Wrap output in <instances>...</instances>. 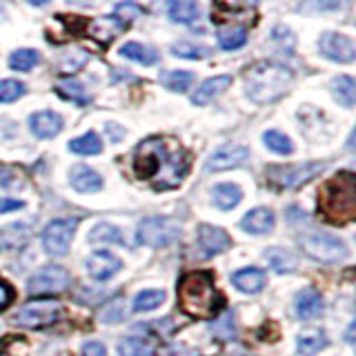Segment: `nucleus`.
<instances>
[{
  "label": "nucleus",
  "mask_w": 356,
  "mask_h": 356,
  "mask_svg": "<svg viewBox=\"0 0 356 356\" xmlns=\"http://www.w3.org/2000/svg\"><path fill=\"white\" fill-rule=\"evenodd\" d=\"M29 127L38 138H54L63 131V118L56 111H36L29 118Z\"/></svg>",
  "instance_id": "15"
},
{
  "label": "nucleus",
  "mask_w": 356,
  "mask_h": 356,
  "mask_svg": "<svg viewBox=\"0 0 356 356\" xmlns=\"http://www.w3.org/2000/svg\"><path fill=\"white\" fill-rule=\"evenodd\" d=\"M72 283L70 272L60 265H47L38 274L29 278V294L42 296V294H60Z\"/></svg>",
  "instance_id": "9"
},
{
  "label": "nucleus",
  "mask_w": 356,
  "mask_h": 356,
  "mask_svg": "<svg viewBox=\"0 0 356 356\" xmlns=\"http://www.w3.org/2000/svg\"><path fill=\"white\" fill-rule=\"evenodd\" d=\"M11 183H14V172L7 170L5 165H0V185L7 187V185H11Z\"/></svg>",
  "instance_id": "45"
},
{
  "label": "nucleus",
  "mask_w": 356,
  "mask_h": 356,
  "mask_svg": "<svg viewBox=\"0 0 356 356\" xmlns=\"http://www.w3.org/2000/svg\"><path fill=\"white\" fill-rule=\"evenodd\" d=\"M165 300L163 289H145L134 298V312H152Z\"/></svg>",
  "instance_id": "30"
},
{
  "label": "nucleus",
  "mask_w": 356,
  "mask_h": 356,
  "mask_svg": "<svg viewBox=\"0 0 356 356\" xmlns=\"http://www.w3.org/2000/svg\"><path fill=\"white\" fill-rule=\"evenodd\" d=\"M167 11H170V18L174 22H181V25H189V22H194L200 14L198 5L192 3V0H174V3H170V7H167Z\"/></svg>",
  "instance_id": "21"
},
{
  "label": "nucleus",
  "mask_w": 356,
  "mask_h": 356,
  "mask_svg": "<svg viewBox=\"0 0 356 356\" xmlns=\"http://www.w3.org/2000/svg\"><path fill=\"white\" fill-rule=\"evenodd\" d=\"M22 200H16V198H0V214H5V211H14V209H20Z\"/></svg>",
  "instance_id": "44"
},
{
  "label": "nucleus",
  "mask_w": 356,
  "mask_h": 356,
  "mask_svg": "<svg viewBox=\"0 0 356 356\" xmlns=\"http://www.w3.org/2000/svg\"><path fill=\"white\" fill-rule=\"evenodd\" d=\"M225 298L214 285L211 272H187L178 283V305L187 316L209 321L222 309Z\"/></svg>",
  "instance_id": "2"
},
{
  "label": "nucleus",
  "mask_w": 356,
  "mask_h": 356,
  "mask_svg": "<svg viewBox=\"0 0 356 356\" xmlns=\"http://www.w3.org/2000/svg\"><path fill=\"white\" fill-rule=\"evenodd\" d=\"M318 47H321V54L325 56V58L337 60V63H352L354 56H356L352 38L343 36V33H332V31L323 33Z\"/></svg>",
  "instance_id": "11"
},
{
  "label": "nucleus",
  "mask_w": 356,
  "mask_h": 356,
  "mask_svg": "<svg viewBox=\"0 0 356 356\" xmlns=\"http://www.w3.org/2000/svg\"><path fill=\"white\" fill-rule=\"evenodd\" d=\"M265 281L267 276L263 270H256V267H248V270H241L232 276V283L236 285V289H241V292L245 294H256L261 292V289L265 287Z\"/></svg>",
  "instance_id": "19"
},
{
  "label": "nucleus",
  "mask_w": 356,
  "mask_h": 356,
  "mask_svg": "<svg viewBox=\"0 0 356 356\" xmlns=\"http://www.w3.org/2000/svg\"><path fill=\"white\" fill-rule=\"evenodd\" d=\"M118 356H149V345L140 339H125L118 345Z\"/></svg>",
  "instance_id": "37"
},
{
  "label": "nucleus",
  "mask_w": 356,
  "mask_h": 356,
  "mask_svg": "<svg viewBox=\"0 0 356 356\" xmlns=\"http://www.w3.org/2000/svg\"><path fill=\"white\" fill-rule=\"evenodd\" d=\"M100 149H103V143H100L98 134L94 131H87L85 136L74 138L70 143V152L81 154V156H94V154H100Z\"/></svg>",
  "instance_id": "25"
},
{
  "label": "nucleus",
  "mask_w": 356,
  "mask_h": 356,
  "mask_svg": "<svg viewBox=\"0 0 356 356\" xmlns=\"http://www.w3.org/2000/svg\"><path fill=\"white\" fill-rule=\"evenodd\" d=\"M198 245L205 256H214V254L225 252L232 245V238L225 234V229H220V227L200 225L198 227Z\"/></svg>",
  "instance_id": "14"
},
{
  "label": "nucleus",
  "mask_w": 356,
  "mask_h": 356,
  "mask_svg": "<svg viewBox=\"0 0 356 356\" xmlns=\"http://www.w3.org/2000/svg\"><path fill=\"white\" fill-rule=\"evenodd\" d=\"M16 292L7 281H0V309H7L11 303H14Z\"/></svg>",
  "instance_id": "41"
},
{
  "label": "nucleus",
  "mask_w": 356,
  "mask_h": 356,
  "mask_svg": "<svg viewBox=\"0 0 356 356\" xmlns=\"http://www.w3.org/2000/svg\"><path fill=\"white\" fill-rule=\"evenodd\" d=\"M56 92H58L63 98L72 100V103L76 105H87L89 103V94L83 83L78 81H72V78H65V81H60L58 85H56Z\"/></svg>",
  "instance_id": "23"
},
{
  "label": "nucleus",
  "mask_w": 356,
  "mask_h": 356,
  "mask_svg": "<svg viewBox=\"0 0 356 356\" xmlns=\"http://www.w3.org/2000/svg\"><path fill=\"white\" fill-rule=\"evenodd\" d=\"M263 140H265V145L270 147L272 152H276V154H292V140H289L285 134H281V131H265L263 134Z\"/></svg>",
  "instance_id": "34"
},
{
  "label": "nucleus",
  "mask_w": 356,
  "mask_h": 356,
  "mask_svg": "<svg viewBox=\"0 0 356 356\" xmlns=\"http://www.w3.org/2000/svg\"><path fill=\"white\" fill-rule=\"evenodd\" d=\"M241 227L250 234H267L274 227V211L267 207H256L243 216Z\"/></svg>",
  "instance_id": "16"
},
{
  "label": "nucleus",
  "mask_w": 356,
  "mask_h": 356,
  "mask_svg": "<svg viewBox=\"0 0 356 356\" xmlns=\"http://www.w3.org/2000/svg\"><path fill=\"white\" fill-rule=\"evenodd\" d=\"M245 40H248V29L245 27H227L218 31V44L227 51L243 47Z\"/></svg>",
  "instance_id": "28"
},
{
  "label": "nucleus",
  "mask_w": 356,
  "mask_h": 356,
  "mask_svg": "<svg viewBox=\"0 0 356 356\" xmlns=\"http://www.w3.org/2000/svg\"><path fill=\"white\" fill-rule=\"evenodd\" d=\"M181 222L167 216H152L145 218L138 225L136 241L147 248H165L174 241L181 238Z\"/></svg>",
  "instance_id": "5"
},
{
  "label": "nucleus",
  "mask_w": 356,
  "mask_h": 356,
  "mask_svg": "<svg viewBox=\"0 0 356 356\" xmlns=\"http://www.w3.org/2000/svg\"><path fill=\"white\" fill-rule=\"evenodd\" d=\"M229 85H232V76H214V78H209V81H205L194 92L192 103L194 105H207L216 96H220L222 92H225Z\"/></svg>",
  "instance_id": "18"
},
{
  "label": "nucleus",
  "mask_w": 356,
  "mask_h": 356,
  "mask_svg": "<svg viewBox=\"0 0 356 356\" xmlns=\"http://www.w3.org/2000/svg\"><path fill=\"white\" fill-rule=\"evenodd\" d=\"M78 222L74 218H56L51 220L47 227L42 232V245L47 254L54 256H63L70 250V243L74 238V232H76Z\"/></svg>",
  "instance_id": "10"
},
{
  "label": "nucleus",
  "mask_w": 356,
  "mask_h": 356,
  "mask_svg": "<svg viewBox=\"0 0 356 356\" xmlns=\"http://www.w3.org/2000/svg\"><path fill=\"white\" fill-rule=\"evenodd\" d=\"M323 309H325V305H323V298L321 294L316 292V289H303V292H298L296 296V312L298 316L303 321H312V318H318L323 314Z\"/></svg>",
  "instance_id": "17"
},
{
  "label": "nucleus",
  "mask_w": 356,
  "mask_h": 356,
  "mask_svg": "<svg viewBox=\"0 0 356 356\" xmlns=\"http://www.w3.org/2000/svg\"><path fill=\"white\" fill-rule=\"evenodd\" d=\"M89 241L92 243H125V238H122V232L114 225H107V222H100V225H96L92 229V234H89Z\"/></svg>",
  "instance_id": "32"
},
{
  "label": "nucleus",
  "mask_w": 356,
  "mask_h": 356,
  "mask_svg": "<svg viewBox=\"0 0 356 356\" xmlns=\"http://www.w3.org/2000/svg\"><path fill=\"white\" fill-rule=\"evenodd\" d=\"M40 60V56L38 51H33V49H18L9 56V67L11 70H16V72H29L31 67H36Z\"/></svg>",
  "instance_id": "31"
},
{
  "label": "nucleus",
  "mask_w": 356,
  "mask_h": 356,
  "mask_svg": "<svg viewBox=\"0 0 356 356\" xmlns=\"http://www.w3.org/2000/svg\"><path fill=\"white\" fill-rule=\"evenodd\" d=\"M330 345L327 337L323 332H314V334H305V337H300L298 339V352L303 354V356H314L318 354L321 350H325Z\"/></svg>",
  "instance_id": "27"
},
{
  "label": "nucleus",
  "mask_w": 356,
  "mask_h": 356,
  "mask_svg": "<svg viewBox=\"0 0 356 356\" xmlns=\"http://www.w3.org/2000/svg\"><path fill=\"white\" fill-rule=\"evenodd\" d=\"M265 259L270 261V265L274 267L276 272H292L294 270V259L289 256L287 252H283V250H278V248H274V250H270V252H265Z\"/></svg>",
  "instance_id": "36"
},
{
  "label": "nucleus",
  "mask_w": 356,
  "mask_h": 356,
  "mask_svg": "<svg viewBox=\"0 0 356 356\" xmlns=\"http://www.w3.org/2000/svg\"><path fill=\"white\" fill-rule=\"evenodd\" d=\"M58 318H60V303H56V300H31V303L22 305L16 312L14 323L29 330H42L54 325Z\"/></svg>",
  "instance_id": "7"
},
{
  "label": "nucleus",
  "mask_w": 356,
  "mask_h": 356,
  "mask_svg": "<svg viewBox=\"0 0 356 356\" xmlns=\"http://www.w3.org/2000/svg\"><path fill=\"white\" fill-rule=\"evenodd\" d=\"M83 356H107V350H105V345L89 341L83 345Z\"/></svg>",
  "instance_id": "43"
},
{
  "label": "nucleus",
  "mask_w": 356,
  "mask_h": 356,
  "mask_svg": "<svg viewBox=\"0 0 356 356\" xmlns=\"http://www.w3.org/2000/svg\"><path fill=\"white\" fill-rule=\"evenodd\" d=\"M292 72L285 65H278L274 60H261L254 63L245 72V89H248V96L254 103H274L287 92V87L292 85Z\"/></svg>",
  "instance_id": "4"
},
{
  "label": "nucleus",
  "mask_w": 356,
  "mask_h": 356,
  "mask_svg": "<svg viewBox=\"0 0 356 356\" xmlns=\"http://www.w3.org/2000/svg\"><path fill=\"white\" fill-rule=\"evenodd\" d=\"M122 263L116 259L111 252H94L92 256L87 259V272L92 278H96V281H107V278H111L114 274L120 272Z\"/></svg>",
  "instance_id": "13"
},
{
  "label": "nucleus",
  "mask_w": 356,
  "mask_h": 356,
  "mask_svg": "<svg viewBox=\"0 0 356 356\" xmlns=\"http://www.w3.org/2000/svg\"><path fill=\"white\" fill-rule=\"evenodd\" d=\"M323 170H325V163H316V161H309L303 165H272L267 167V178L276 187L294 189L312 181V178H316Z\"/></svg>",
  "instance_id": "6"
},
{
  "label": "nucleus",
  "mask_w": 356,
  "mask_h": 356,
  "mask_svg": "<svg viewBox=\"0 0 356 356\" xmlns=\"http://www.w3.org/2000/svg\"><path fill=\"white\" fill-rule=\"evenodd\" d=\"M143 14V9L138 5H131V3H122L116 7V18H122V20H134Z\"/></svg>",
  "instance_id": "40"
},
{
  "label": "nucleus",
  "mask_w": 356,
  "mask_h": 356,
  "mask_svg": "<svg viewBox=\"0 0 356 356\" xmlns=\"http://www.w3.org/2000/svg\"><path fill=\"white\" fill-rule=\"evenodd\" d=\"M332 94L339 100L343 107L352 109L354 107V98H356V85L350 76H339L332 81Z\"/></svg>",
  "instance_id": "22"
},
{
  "label": "nucleus",
  "mask_w": 356,
  "mask_h": 356,
  "mask_svg": "<svg viewBox=\"0 0 356 356\" xmlns=\"http://www.w3.org/2000/svg\"><path fill=\"white\" fill-rule=\"evenodd\" d=\"M189 170V152L172 138L152 136L143 140L134 154V172L156 192L174 189Z\"/></svg>",
  "instance_id": "1"
},
{
  "label": "nucleus",
  "mask_w": 356,
  "mask_h": 356,
  "mask_svg": "<svg viewBox=\"0 0 356 356\" xmlns=\"http://www.w3.org/2000/svg\"><path fill=\"white\" fill-rule=\"evenodd\" d=\"M70 181L74 185V189L83 194H89V192H98L100 187H103V178H100L94 170H89L85 165H78L72 170V176Z\"/></svg>",
  "instance_id": "20"
},
{
  "label": "nucleus",
  "mask_w": 356,
  "mask_h": 356,
  "mask_svg": "<svg viewBox=\"0 0 356 356\" xmlns=\"http://www.w3.org/2000/svg\"><path fill=\"white\" fill-rule=\"evenodd\" d=\"M25 85L18 81H3L0 83V103H14L25 94Z\"/></svg>",
  "instance_id": "38"
},
{
  "label": "nucleus",
  "mask_w": 356,
  "mask_h": 356,
  "mask_svg": "<svg viewBox=\"0 0 356 356\" xmlns=\"http://www.w3.org/2000/svg\"><path fill=\"white\" fill-rule=\"evenodd\" d=\"M29 236V227L25 225H9L7 229L0 232V243L7 245V248H16V245H22Z\"/></svg>",
  "instance_id": "35"
},
{
  "label": "nucleus",
  "mask_w": 356,
  "mask_h": 356,
  "mask_svg": "<svg viewBox=\"0 0 356 356\" xmlns=\"http://www.w3.org/2000/svg\"><path fill=\"white\" fill-rule=\"evenodd\" d=\"M161 83L170 89V92H187V89L192 87V83H194V74L183 72V70L165 72V74H161Z\"/></svg>",
  "instance_id": "26"
},
{
  "label": "nucleus",
  "mask_w": 356,
  "mask_h": 356,
  "mask_svg": "<svg viewBox=\"0 0 356 356\" xmlns=\"http://www.w3.org/2000/svg\"><path fill=\"white\" fill-rule=\"evenodd\" d=\"M300 243H303L305 254L312 256V259L321 261V263H339V261L345 259V256H348V248H345V243L330 236V234H321V232L307 234V236H303V241H300Z\"/></svg>",
  "instance_id": "8"
},
{
  "label": "nucleus",
  "mask_w": 356,
  "mask_h": 356,
  "mask_svg": "<svg viewBox=\"0 0 356 356\" xmlns=\"http://www.w3.org/2000/svg\"><path fill=\"white\" fill-rule=\"evenodd\" d=\"M120 54L125 58L134 60V63H140V65H154L156 63V54L149 47H143L140 42H125L120 47Z\"/></svg>",
  "instance_id": "29"
},
{
  "label": "nucleus",
  "mask_w": 356,
  "mask_h": 356,
  "mask_svg": "<svg viewBox=\"0 0 356 356\" xmlns=\"http://www.w3.org/2000/svg\"><path fill=\"white\" fill-rule=\"evenodd\" d=\"M172 51L174 56H181V58H187V60H196V58H205V56L211 54L209 47H203V44H194V42H174L172 44Z\"/></svg>",
  "instance_id": "33"
},
{
  "label": "nucleus",
  "mask_w": 356,
  "mask_h": 356,
  "mask_svg": "<svg viewBox=\"0 0 356 356\" xmlns=\"http://www.w3.org/2000/svg\"><path fill=\"white\" fill-rule=\"evenodd\" d=\"M22 345H25L22 337H7L0 343V356H27V350L18 354V348H22Z\"/></svg>",
  "instance_id": "39"
},
{
  "label": "nucleus",
  "mask_w": 356,
  "mask_h": 356,
  "mask_svg": "<svg viewBox=\"0 0 356 356\" xmlns=\"http://www.w3.org/2000/svg\"><path fill=\"white\" fill-rule=\"evenodd\" d=\"M318 211L332 225H348L356 216V178L341 172L321 187Z\"/></svg>",
  "instance_id": "3"
},
{
  "label": "nucleus",
  "mask_w": 356,
  "mask_h": 356,
  "mask_svg": "<svg viewBox=\"0 0 356 356\" xmlns=\"http://www.w3.org/2000/svg\"><path fill=\"white\" fill-rule=\"evenodd\" d=\"M250 159V149L243 147V145H225L218 152L211 154V159L207 161V172H225L234 170V167H241L245 161Z\"/></svg>",
  "instance_id": "12"
},
{
  "label": "nucleus",
  "mask_w": 356,
  "mask_h": 356,
  "mask_svg": "<svg viewBox=\"0 0 356 356\" xmlns=\"http://www.w3.org/2000/svg\"><path fill=\"white\" fill-rule=\"evenodd\" d=\"M85 60H87V54H85L83 49H78L76 60L72 58V56H67V58L63 60V72H76L78 67H83V65H85Z\"/></svg>",
  "instance_id": "42"
},
{
  "label": "nucleus",
  "mask_w": 356,
  "mask_h": 356,
  "mask_svg": "<svg viewBox=\"0 0 356 356\" xmlns=\"http://www.w3.org/2000/svg\"><path fill=\"white\" fill-rule=\"evenodd\" d=\"M243 200V192L232 183H225V185H218L214 187V203L220 207V209H234L238 203Z\"/></svg>",
  "instance_id": "24"
}]
</instances>
